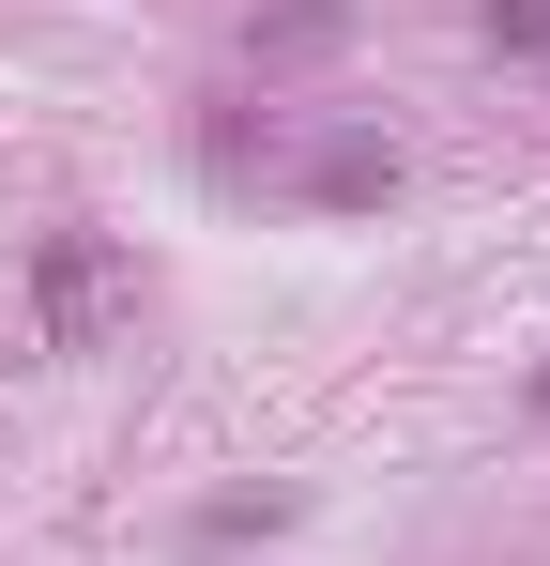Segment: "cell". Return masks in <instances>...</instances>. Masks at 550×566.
<instances>
[{
	"mask_svg": "<svg viewBox=\"0 0 550 566\" xmlns=\"http://www.w3.org/2000/svg\"><path fill=\"white\" fill-rule=\"evenodd\" d=\"M92 306H107V245H62V261H46V322L92 337Z\"/></svg>",
	"mask_w": 550,
	"mask_h": 566,
	"instance_id": "cell-1",
	"label": "cell"
}]
</instances>
